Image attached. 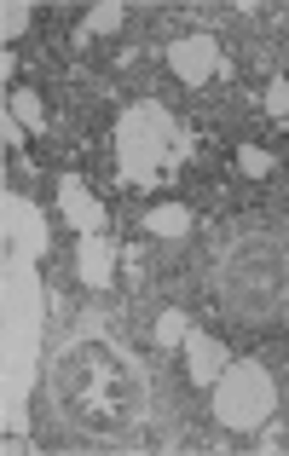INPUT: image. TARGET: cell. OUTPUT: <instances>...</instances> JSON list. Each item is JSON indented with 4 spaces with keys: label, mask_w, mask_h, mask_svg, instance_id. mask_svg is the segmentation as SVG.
I'll return each mask as SVG.
<instances>
[{
    "label": "cell",
    "mask_w": 289,
    "mask_h": 456,
    "mask_svg": "<svg viewBox=\"0 0 289 456\" xmlns=\"http://www.w3.org/2000/svg\"><path fill=\"white\" fill-rule=\"evenodd\" d=\"M58 404H64L70 428H81V434L93 439H116L128 422H134V376H128V364L116 353H104V346H76V353L58 364Z\"/></svg>",
    "instance_id": "1"
},
{
    "label": "cell",
    "mask_w": 289,
    "mask_h": 456,
    "mask_svg": "<svg viewBox=\"0 0 289 456\" xmlns=\"http://www.w3.org/2000/svg\"><path fill=\"white\" fill-rule=\"evenodd\" d=\"M174 69H179L186 81H202V76L214 69V41H179V46H174Z\"/></svg>",
    "instance_id": "2"
}]
</instances>
